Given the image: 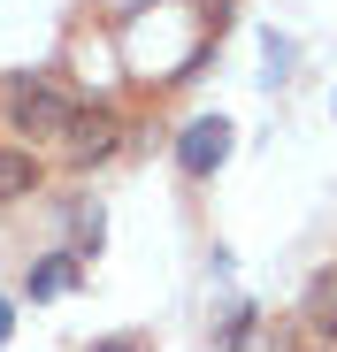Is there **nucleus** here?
<instances>
[{
	"label": "nucleus",
	"instance_id": "nucleus-3",
	"mask_svg": "<svg viewBox=\"0 0 337 352\" xmlns=\"http://www.w3.org/2000/svg\"><path fill=\"white\" fill-rule=\"evenodd\" d=\"M222 161H230V123H222V115L184 123V138H177V168H184V176H215Z\"/></svg>",
	"mask_w": 337,
	"mask_h": 352
},
{
	"label": "nucleus",
	"instance_id": "nucleus-1",
	"mask_svg": "<svg viewBox=\"0 0 337 352\" xmlns=\"http://www.w3.org/2000/svg\"><path fill=\"white\" fill-rule=\"evenodd\" d=\"M8 123L31 138V146H54V138H69V123H77V100L54 85V77H8Z\"/></svg>",
	"mask_w": 337,
	"mask_h": 352
},
{
	"label": "nucleus",
	"instance_id": "nucleus-5",
	"mask_svg": "<svg viewBox=\"0 0 337 352\" xmlns=\"http://www.w3.org/2000/svg\"><path fill=\"white\" fill-rule=\"evenodd\" d=\"M307 329L337 344V268H322V276L307 283Z\"/></svg>",
	"mask_w": 337,
	"mask_h": 352
},
{
	"label": "nucleus",
	"instance_id": "nucleus-6",
	"mask_svg": "<svg viewBox=\"0 0 337 352\" xmlns=\"http://www.w3.org/2000/svg\"><path fill=\"white\" fill-rule=\"evenodd\" d=\"M31 184H39V161L23 146H0V199H23Z\"/></svg>",
	"mask_w": 337,
	"mask_h": 352
},
{
	"label": "nucleus",
	"instance_id": "nucleus-4",
	"mask_svg": "<svg viewBox=\"0 0 337 352\" xmlns=\"http://www.w3.org/2000/svg\"><path fill=\"white\" fill-rule=\"evenodd\" d=\"M77 276H85L77 253H46V261L23 276V291H31V299H62V291H77Z\"/></svg>",
	"mask_w": 337,
	"mask_h": 352
},
{
	"label": "nucleus",
	"instance_id": "nucleus-9",
	"mask_svg": "<svg viewBox=\"0 0 337 352\" xmlns=\"http://www.w3.org/2000/svg\"><path fill=\"white\" fill-rule=\"evenodd\" d=\"M8 322H16V307H8V299H0V344H8Z\"/></svg>",
	"mask_w": 337,
	"mask_h": 352
},
{
	"label": "nucleus",
	"instance_id": "nucleus-2",
	"mask_svg": "<svg viewBox=\"0 0 337 352\" xmlns=\"http://www.w3.org/2000/svg\"><path fill=\"white\" fill-rule=\"evenodd\" d=\"M116 146H123V123H116V107H77V123H69V138H62L69 168H92V161H107Z\"/></svg>",
	"mask_w": 337,
	"mask_h": 352
},
{
	"label": "nucleus",
	"instance_id": "nucleus-8",
	"mask_svg": "<svg viewBox=\"0 0 337 352\" xmlns=\"http://www.w3.org/2000/svg\"><path fill=\"white\" fill-rule=\"evenodd\" d=\"M69 230H77V245H92V253H100V207H77V222H69Z\"/></svg>",
	"mask_w": 337,
	"mask_h": 352
},
{
	"label": "nucleus",
	"instance_id": "nucleus-7",
	"mask_svg": "<svg viewBox=\"0 0 337 352\" xmlns=\"http://www.w3.org/2000/svg\"><path fill=\"white\" fill-rule=\"evenodd\" d=\"M92 352H153V337H146V329H123V337H100Z\"/></svg>",
	"mask_w": 337,
	"mask_h": 352
}]
</instances>
